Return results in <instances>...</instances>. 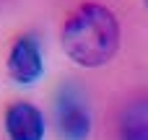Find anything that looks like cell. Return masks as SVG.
Instances as JSON below:
<instances>
[{
    "label": "cell",
    "instance_id": "1",
    "mask_svg": "<svg viewBox=\"0 0 148 140\" xmlns=\"http://www.w3.org/2000/svg\"><path fill=\"white\" fill-rule=\"evenodd\" d=\"M62 49L81 68H101L120 49V23L104 5L86 3L62 26Z\"/></svg>",
    "mask_w": 148,
    "mask_h": 140
},
{
    "label": "cell",
    "instance_id": "2",
    "mask_svg": "<svg viewBox=\"0 0 148 140\" xmlns=\"http://www.w3.org/2000/svg\"><path fill=\"white\" fill-rule=\"evenodd\" d=\"M57 127L65 140H86L91 132V114L78 88H65L57 101Z\"/></svg>",
    "mask_w": 148,
    "mask_h": 140
},
{
    "label": "cell",
    "instance_id": "3",
    "mask_svg": "<svg viewBox=\"0 0 148 140\" xmlns=\"http://www.w3.org/2000/svg\"><path fill=\"white\" fill-rule=\"evenodd\" d=\"M42 73H44V62H42L36 39L34 36L16 39V44L10 47V55H8V75L21 86H31L42 78Z\"/></svg>",
    "mask_w": 148,
    "mask_h": 140
},
{
    "label": "cell",
    "instance_id": "4",
    "mask_svg": "<svg viewBox=\"0 0 148 140\" xmlns=\"http://www.w3.org/2000/svg\"><path fill=\"white\" fill-rule=\"evenodd\" d=\"M5 130H8L10 140H42L44 138V117L34 104L18 101L5 114Z\"/></svg>",
    "mask_w": 148,
    "mask_h": 140
},
{
    "label": "cell",
    "instance_id": "5",
    "mask_svg": "<svg viewBox=\"0 0 148 140\" xmlns=\"http://www.w3.org/2000/svg\"><path fill=\"white\" fill-rule=\"evenodd\" d=\"M120 140H148V99L133 101L122 112Z\"/></svg>",
    "mask_w": 148,
    "mask_h": 140
},
{
    "label": "cell",
    "instance_id": "6",
    "mask_svg": "<svg viewBox=\"0 0 148 140\" xmlns=\"http://www.w3.org/2000/svg\"><path fill=\"white\" fill-rule=\"evenodd\" d=\"M146 3H148V0H146Z\"/></svg>",
    "mask_w": 148,
    "mask_h": 140
}]
</instances>
